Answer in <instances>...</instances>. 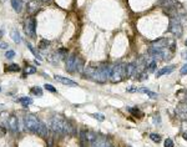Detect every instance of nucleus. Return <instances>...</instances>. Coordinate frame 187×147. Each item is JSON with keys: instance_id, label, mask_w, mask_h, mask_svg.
Here are the masks:
<instances>
[{"instance_id": "nucleus-1", "label": "nucleus", "mask_w": 187, "mask_h": 147, "mask_svg": "<svg viewBox=\"0 0 187 147\" xmlns=\"http://www.w3.org/2000/svg\"><path fill=\"white\" fill-rule=\"evenodd\" d=\"M111 66L109 64H99L94 68V65H90V66L85 68L84 72L87 77L97 81V82L104 84L110 79V75H111Z\"/></svg>"}, {"instance_id": "nucleus-2", "label": "nucleus", "mask_w": 187, "mask_h": 147, "mask_svg": "<svg viewBox=\"0 0 187 147\" xmlns=\"http://www.w3.org/2000/svg\"><path fill=\"white\" fill-rule=\"evenodd\" d=\"M50 127L54 134L59 135H72L75 134V126L71 124V121L64 120L60 116L53 117L50 120Z\"/></svg>"}, {"instance_id": "nucleus-3", "label": "nucleus", "mask_w": 187, "mask_h": 147, "mask_svg": "<svg viewBox=\"0 0 187 147\" xmlns=\"http://www.w3.org/2000/svg\"><path fill=\"white\" fill-rule=\"evenodd\" d=\"M24 122H25V128L28 130L30 132H34V134H38L39 128L41 126V121L32 113H28L26 116L24 118Z\"/></svg>"}, {"instance_id": "nucleus-4", "label": "nucleus", "mask_w": 187, "mask_h": 147, "mask_svg": "<svg viewBox=\"0 0 187 147\" xmlns=\"http://www.w3.org/2000/svg\"><path fill=\"white\" fill-rule=\"evenodd\" d=\"M125 68L126 65L124 64H116L115 66L111 69V75H110V80L112 82H120V81L124 80V77L126 76V72H125Z\"/></svg>"}, {"instance_id": "nucleus-5", "label": "nucleus", "mask_w": 187, "mask_h": 147, "mask_svg": "<svg viewBox=\"0 0 187 147\" xmlns=\"http://www.w3.org/2000/svg\"><path fill=\"white\" fill-rule=\"evenodd\" d=\"M170 31L177 38H181L183 34V29L182 25L180 24V20L178 18H171V21H170Z\"/></svg>"}, {"instance_id": "nucleus-6", "label": "nucleus", "mask_w": 187, "mask_h": 147, "mask_svg": "<svg viewBox=\"0 0 187 147\" xmlns=\"http://www.w3.org/2000/svg\"><path fill=\"white\" fill-rule=\"evenodd\" d=\"M24 29L26 35L29 36H35V29H36V21L34 18H28L24 24Z\"/></svg>"}, {"instance_id": "nucleus-7", "label": "nucleus", "mask_w": 187, "mask_h": 147, "mask_svg": "<svg viewBox=\"0 0 187 147\" xmlns=\"http://www.w3.org/2000/svg\"><path fill=\"white\" fill-rule=\"evenodd\" d=\"M76 61H78V56H76L75 54H70V55H67V58L65 59L66 71H67V72H75Z\"/></svg>"}, {"instance_id": "nucleus-8", "label": "nucleus", "mask_w": 187, "mask_h": 147, "mask_svg": "<svg viewBox=\"0 0 187 147\" xmlns=\"http://www.w3.org/2000/svg\"><path fill=\"white\" fill-rule=\"evenodd\" d=\"M8 127H9L13 132H18L19 131V120L15 115H10L8 118Z\"/></svg>"}, {"instance_id": "nucleus-9", "label": "nucleus", "mask_w": 187, "mask_h": 147, "mask_svg": "<svg viewBox=\"0 0 187 147\" xmlns=\"http://www.w3.org/2000/svg\"><path fill=\"white\" fill-rule=\"evenodd\" d=\"M92 147H111L110 141L105 137H96L95 140L92 141Z\"/></svg>"}, {"instance_id": "nucleus-10", "label": "nucleus", "mask_w": 187, "mask_h": 147, "mask_svg": "<svg viewBox=\"0 0 187 147\" xmlns=\"http://www.w3.org/2000/svg\"><path fill=\"white\" fill-rule=\"evenodd\" d=\"M177 113H178V116H180L182 120H187V104L185 102H181V104H178L177 106Z\"/></svg>"}, {"instance_id": "nucleus-11", "label": "nucleus", "mask_w": 187, "mask_h": 147, "mask_svg": "<svg viewBox=\"0 0 187 147\" xmlns=\"http://www.w3.org/2000/svg\"><path fill=\"white\" fill-rule=\"evenodd\" d=\"M55 80L59 81V82L64 84V85H67V86H78V84H76L75 81L67 79V77H64V76H60V75H56L55 76Z\"/></svg>"}, {"instance_id": "nucleus-12", "label": "nucleus", "mask_w": 187, "mask_h": 147, "mask_svg": "<svg viewBox=\"0 0 187 147\" xmlns=\"http://www.w3.org/2000/svg\"><path fill=\"white\" fill-rule=\"evenodd\" d=\"M173 70H175V66H173V65H170V66H165V68L160 69V70L156 72V76L160 77V76H162V75H166V74H171Z\"/></svg>"}, {"instance_id": "nucleus-13", "label": "nucleus", "mask_w": 187, "mask_h": 147, "mask_svg": "<svg viewBox=\"0 0 187 147\" xmlns=\"http://www.w3.org/2000/svg\"><path fill=\"white\" fill-rule=\"evenodd\" d=\"M136 92H142V94H146V95H149L151 99H154V100H156L157 97H158V95L156 94V92H154V91H151V90H147L146 87H141V88H136Z\"/></svg>"}, {"instance_id": "nucleus-14", "label": "nucleus", "mask_w": 187, "mask_h": 147, "mask_svg": "<svg viewBox=\"0 0 187 147\" xmlns=\"http://www.w3.org/2000/svg\"><path fill=\"white\" fill-rule=\"evenodd\" d=\"M125 72H126V76H127V77H131L133 74L136 72V65H135L133 62L127 64L126 68H125Z\"/></svg>"}, {"instance_id": "nucleus-15", "label": "nucleus", "mask_w": 187, "mask_h": 147, "mask_svg": "<svg viewBox=\"0 0 187 147\" xmlns=\"http://www.w3.org/2000/svg\"><path fill=\"white\" fill-rule=\"evenodd\" d=\"M39 9V3H38V0H31V2L28 3V11L29 13H35L38 11Z\"/></svg>"}, {"instance_id": "nucleus-16", "label": "nucleus", "mask_w": 187, "mask_h": 147, "mask_svg": "<svg viewBox=\"0 0 187 147\" xmlns=\"http://www.w3.org/2000/svg\"><path fill=\"white\" fill-rule=\"evenodd\" d=\"M10 36H11V39H13L14 43H16V44L21 43V36H20V34H19L18 29H13L11 32H10Z\"/></svg>"}, {"instance_id": "nucleus-17", "label": "nucleus", "mask_w": 187, "mask_h": 147, "mask_svg": "<svg viewBox=\"0 0 187 147\" xmlns=\"http://www.w3.org/2000/svg\"><path fill=\"white\" fill-rule=\"evenodd\" d=\"M38 135L41 136V137H48L49 136V128L44 122H41V126H40L39 131H38Z\"/></svg>"}, {"instance_id": "nucleus-18", "label": "nucleus", "mask_w": 187, "mask_h": 147, "mask_svg": "<svg viewBox=\"0 0 187 147\" xmlns=\"http://www.w3.org/2000/svg\"><path fill=\"white\" fill-rule=\"evenodd\" d=\"M11 5H13V9L16 13H20L23 9V3L21 0H11Z\"/></svg>"}, {"instance_id": "nucleus-19", "label": "nucleus", "mask_w": 187, "mask_h": 147, "mask_svg": "<svg viewBox=\"0 0 187 147\" xmlns=\"http://www.w3.org/2000/svg\"><path fill=\"white\" fill-rule=\"evenodd\" d=\"M84 69H85L84 60L81 58H78V61H76V68H75V72H82Z\"/></svg>"}, {"instance_id": "nucleus-20", "label": "nucleus", "mask_w": 187, "mask_h": 147, "mask_svg": "<svg viewBox=\"0 0 187 147\" xmlns=\"http://www.w3.org/2000/svg\"><path fill=\"white\" fill-rule=\"evenodd\" d=\"M19 102L24 106V107H28L29 105L32 104V99H30V97H20V99H19Z\"/></svg>"}, {"instance_id": "nucleus-21", "label": "nucleus", "mask_w": 187, "mask_h": 147, "mask_svg": "<svg viewBox=\"0 0 187 147\" xmlns=\"http://www.w3.org/2000/svg\"><path fill=\"white\" fill-rule=\"evenodd\" d=\"M6 71H10V72H18V71H20V68H19V65H18V64H10L9 66L6 68Z\"/></svg>"}, {"instance_id": "nucleus-22", "label": "nucleus", "mask_w": 187, "mask_h": 147, "mask_svg": "<svg viewBox=\"0 0 187 147\" xmlns=\"http://www.w3.org/2000/svg\"><path fill=\"white\" fill-rule=\"evenodd\" d=\"M30 91H31L32 95H35V96H41V95H42V88L39 87V86H36V87H31Z\"/></svg>"}, {"instance_id": "nucleus-23", "label": "nucleus", "mask_w": 187, "mask_h": 147, "mask_svg": "<svg viewBox=\"0 0 187 147\" xmlns=\"http://www.w3.org/2000/svg\"><path fill=\"white\" fill-rule=\"evenodd\" d=\"M49 45H50L49 40H41V41L39 43V49H41V50H45Z\"/></svg>"}, {"instance_id": "nucleus-24", "label": "nucleus", "mask_w": 187, "mask_h": 147, "mask_svg": "<svg viewBox=\"0 0 187 147\" xmlns=\"http://www.w3.org/2000/svg\"><path fill=\"white\" fill-rule=\"evenodd\" d=\"M26 46L29 47V50H30V51L34 54V56H35V58H36L38 60H41V56H40V55H39V54L35 51V50H34V47L31 46V44H30V43H26Z\"/></svg>"}, {"instance_id": "nucleus-25", "label": "nucleus", "mask_w": 187, "mask_h": 147, "mask_svg": "<svg viewBox=\"0 0 187 147\" xmlns=\"http://www.w3.org/2000/svg\"><path fill=\"white\" fill-rule=\"evenodd\" d=\"M150 138L154 142H156V143H158V142H161V136L160 135H157V134H151L150 135Z\"/></svg>"}, {"instance_id": "nucleus-26", "label": "nucleus", "mask_w": 187, "mask_h": 147, "mask_svg": "<svg viewBox=\"0 0 187 147\" xmlns=\"http://www.w3.org/2000/svg\"><path fill=\"white\" fill-rule=\"evenodd\" d=\"M15 56V51H13V50H6V52H5V58L6 59H13Z\"/></svg>"}, {"instance_id": "nucleus-27", "label": "nucleus", "mask_w": 187, "mask_h": 147, "mask_svg": "<svg viewBox=\"0 0 187 147\" xmlns=\"http://www.w3.org/2000/svg\"><path fill=\"white\" fill-rule=\"evenodd\" d=\"M36 72V69L32 68V66H28L26 69H25V74H28V75H30V74H35Z\"/></svg>"}, {"instance_id": "nucleus-28", "label": "nucleus", "mask_w": 187, "mask_h": 147, "mask_svg": "<svg viewBox=\"0 0 187 147\" xmlns=\"http://www.w3.org/2000/svg\"><path fill=\"white\" fill-rule=\"evenodd\" d=\"M46 90H48V91H50V92H56L57 91V90L53 86V85H50V84H45V86H44Z\"/></svg>"}, {"instance_id": "nucleus-29", "label": "nucleus", "mask_w": 187, "mask_h": 147, "mask_svg": "<svg viewBox=\"0 0 187 147\" xmlns=\"http://www.w3.org/2000/svg\"><path fill=\"white\" fill-rule=\"evenodd\" d=\"M127 110H129L132 115H135V116H137V115H140L141 116V112H140V110L137 109V110H133V107H127Z\"/></svg>"}, {"instance_id": "nucleus-30", "label": "nucleus", "mask_w": 187, "mask_h": 147, "mask_svg": "<svg viewBox=\"0 0 187 147\" xmlns=\"http://www.w3.org/2000/svg\"><path fill=\"white\" fill-rule=\"evenodd\" d=\"M173 141L171 140V138H166L165 140V147H173Z\"/></svg>"}, {"instance_id": "nucleus-31", "label": "nucleus", "mask_w": 187, "mask_h": 147, "mask_svg": "<svg viewBox=\"0 0 187 147\" xmlns=\"http://www.w3.org/2000/svg\"><path fill=\"white\" fill-rule=\"evenodd\" d=\"M92 116L95 117L96 120H99V121H104V120H105V116H104V115H101V113H94Z\"/></svg>"}, {"instance_id": "nucleus-32", "label": "nucleus", "mask_w": 187, "mask_h": 147, "mask_svg": "<svg viewBox=\"0 0 187 147\" xmlns=\"http://www.w3.org/2000/svg\"><path fill=\"white\" fill-rule=\"evenodd\" d=\"M8 47H9L8 43H4V41L0 40V49H3V50H8Z\"/></svg>"}, {"instance_id": "nucleus-33", "label": "nucleus", "mask_w": 187, "mask_h": 147, "mask_svg": "<svg viewBox=\"0 0 187 147\" xmlns=\"http://www.w3.org/2000/svg\"><path fill=\"white\" fill-rule=\"evenodd\" d=\"M6 135V128L3 127V126H0V137H4Z\"/></svg>"}, {"instance_id": "nucleus-34", "label": "nucleus", "mask_w": 187, "mask_h": 147, "mask_svg": "<svg viewBox=\"0 0 187 147\" xmlns=\"http://www.w3.org/2000/svg\"><path fill=\"white\" fill-rule=\"evenodd\" d=\"M180 72H181V75H186V74H187V64H185V65H183Z\"/></svg>"}, {"instance_id": "nucleus-35", "label": "nucleus", "mask_w": 187, "mask_h": 147, "mask_svg": "<svg viewBox=\"0 0 187 147\" xmlns=\"http://www.w3.org/2000/svg\"><path fill=\"white\" fill-rule=\"evenodd\" d=\"M182 59L187 60V51H183V52H182Z\"/></svg>"}, {"instance_id": "nucleus-36", "label": "nucleus", "mask_w": 187, "mask_h": 147, "mask_svg": "<svg viewBox=\"0 0 187 147\" xmlns=\"http://www.w3.org/2000/svg\"><path fill=\"white\" fill-rule=\"evenodd\" d=\"M182 137H183V140H185V141H187V134H183Z\"/></svg>"}, {"instance_id": "nucleus-37", "label": "nucleus", "mask_w": 187, "mask_h": 147, "mask_svg": "<svg viewBox=\"0 0 187 147\" xmlns=\"http://www.w3.org/2000/svg\"><path fill=\"white\" fill-rule=\"evenodd\" d=\"M3 35V30H0V36H2Z\"/></svg>"}, {"instance_id": "nucleus-38", "label": "nucleus", "mask_w": 187, "mask_h": 147, "mask_svg": "<svg viewBox=\"0 0 187 147\" xmlns=\"http://www.w3.org/2000/svg\"><path fill=\"white\" fill-rule=\"evenodd\" d=\"M185 45H186V46H187V40H186V41H185Z\"/></svg>"}, {"instance_id": "nucleus-39", "label": "nucleus", "mask_w": 187, "mask_h": 147, "mask_svg": "<svg viewBox=\"0 0 187 147\" xmlns=\"http://www.w3.org/2000/svg\"><path fill=\"white\" fill-rule=\"evenodd\" d=\"M186 100H187V92H186Z\"/></svg>"}, {"instance_id": "nucleus-40", "label": "nucleus", "mask_w": 187, "mask_h": 147, "mask_svg": "<svg viewBox=\"0 0 187 147\" xmlns=\"http://www.w3.org/2000/svg\"><path fill=\"white\" fill-rule=\"evenodd\" d=\"M0 92H2V87H0Z\"/></svg>"}, {"instance_id": "nucleus-41", "label": "nucleus", "mask_w": 187, "mask_h": 147, "mask_svg": "<svg viewBox=\"0 0 187 147\" xmlns=\"http://www.w3.org/2000/svg\"><path fill=\"white\" fill-rule=\"evenodd\" d=\"M129 147H131V146H129Z\"/></svg>"}, {"instance_id": "nucleus-42", "label": "nucleus", "mask_w": 187, "mask_h": 147, "mask_svg": "<svg viewBox=\"0 0 187 147\" xmlns=\"http://www.w3.org/2000/svg\"><path fill=\"white\" fill-rule=\"evenodd\" d=\"M111 147H112V146H111Z\"/></svg>"}]
</instances>
